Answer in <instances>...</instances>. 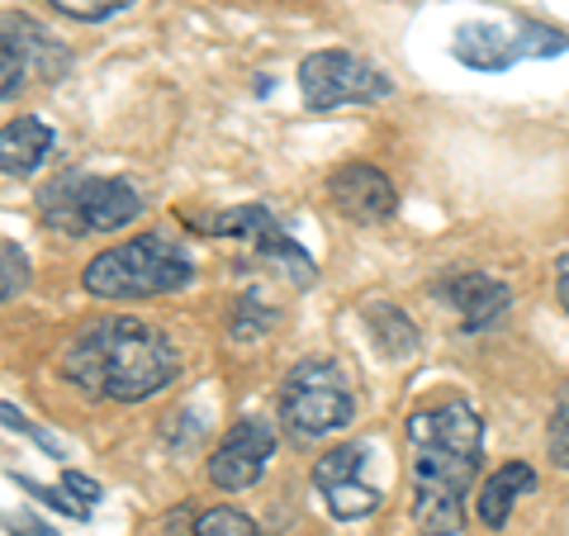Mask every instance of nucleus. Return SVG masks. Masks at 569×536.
I'll list each match as a JSON object with an SVG mask.
<instances>
[{"mask_svg": "<svg viewBox=\"0 0 569 536\" xmlns=\"http://www.w3.org/2000/svg\"><path fill=\"white\" fill-rule=\"evenodd\" d=\"M280 418L295 437H328L342 433V427L356 418V399L347 389V375L337 370L332 361H299L290 375H284L280 389Z\"/></svg>", "mask_w": 569, "mask_h": 536, "instance_id": "nucleus-5", "label": "nucleus"}, {"mask_svg": "<svg viewBox=\"0 0 569 536\" xmlns=\"http://www.w3.org/2000/svg\"><path fill=\"white\" fill-rule=\"evenodd\" d=\"M6 39L20 48V52H29V58H33V71H39V77L58 81L62 71H67V52L58 48V39H52L43 24H33L29 14H6Z\"/></svg>", "mask_w": 569, "mask_h": 536, "instance_id": "nucleus-14", "label": "nucleus"}, {"mask_svg": "<svg viewBox=\"0 0 569 536\" xmlns=\"http://www.w3.org/2000/svg\"><path fill=\"white\" fill-rule=\"evenodd\" d=\"M0 67H6V81H0V96L14 100V96H20V81H24V58H20V48H14L10 39L0 43Z\"/></svg>", "mask_w": 569, "mask_h": 536, "instance_id": "nucleus-23", "label": "nucleus"}, {"mask_svg": "<svg viewBox=\"0 0 569 536\" xmlns=\"http://www.w3.org/2000/svg\"><path fill=\"white\" fill-rule=\"evenodd\" d=\"M479 456L427 441L413 456V527L422 536H456L466 527V494L475 485Z\"/></svg>", "mask_w": 569, "mask_h": 536, "instance_id": "nucleus-4", "label": "nucleus"}, {"mask_svg": "<svg viewBox=\"0 0 569 536\" xmlns=\"http://www.w3.org/2000/svg\"><path fill=\"white\" fill-rule=\"evenodd\" d=\"M58 14H67V20H81V24H100L110 20V14H123L133 10V0H48Z\"/></svg>", "mask_w": 569, "mask_h": 536, "instance_id": "nucleus-20", "label": "nucleus"}, {"mask_svg": "<svg viewBox=\"0 0 569 536\" xmlns=\"http://www.w3.org/2000/svg\"><path fill=\"white\" fill-rule=\"evenodd\" d=\"M437 295L460 314V328H466V332L489 328L493 318L512 304L508 285L493 280V276H485V271H456V276H447V280L437 285Z\"/></svg>", "mask_w": 569, "mask_h": 536, "instance_id": "nucleus-11", "label": "nucleus"}, {"mask_svg": "<svg viewBox=\"0 0 569 536\" xmlns=\"http://www.w3.org/2000/svg\"><path fill=\"white\" fill-rule=\"evenodd\" d=\"M62 370L71 385L114 404H142L176 380V347L138 318H100L67 347Z\"/></svg>", "mask_w": 569, "mask_h": 536, "instance_id": "nucleus-1", "label": "nucleus"}, {"mask_svg": "<svg viewBox=\"0 0 569 536\" xmlns=\"http://www.w3.org/2000/svg\"><path fill=\"white\" fill-rule=\"evenodd\" d=\"M299 96H305V110L328 115L337 105L389 96V77L370 62H361L356 52L323 48V52H309V58L299 62Z\"/></svg>", "mask_w": 569, "mask_h": 536, "instance_id": "nucleus-6", "label": "nucleus"}, {"mask_svg": "<svg viewBox=\"0 0 569 536\" xmlns=\"http://www.w3.org/2000/svg\"><path fill=\"white\" fill-rule=\"evenodd\" d=\"M366 324H370V337L380 343L385 356H413L418 351V328L395 309V304H366Z\"/></svg>", "mask_w": 569, "mask_h": 536, "instance_id": "nucleus-16", "label": "nucleus"}, {"mask_svg": "<svg viewBox=\"0 0 569 536\" xmlns=\"http://www.w3.org/2000/svg\"><path fill=\"white\" fill-rule=\"evenodd\" d=\"M171 536H257V523L238 508H209V513H176L167 523Z\"/></svg>", "mask_w": 569, "mask_h": 536, "instance_id": "nucleus-15", "label": "nucleus"}, {"mask_svg": "<svg viewBox=\"0 0 569 536\" xmlns=\"http://www.w3.org/2000/svg\"><path fill=\"white\" fill-rule=\"evenodd\" d=\"M194 280V261L171 234H142L86 261L81 285L100 299H152L176 295Z\"/></svg>", "mask_w": 569, "mask_h": 536, "instance_id": "nucleus-2", "label": "nucleus"}, {"mask_svg": "<svg viewBox=\"0 0 569 536\" xmlns=\"http://www.w3.org/2000/svg\"><path fill=\"white\" fill-rule=\"evenodd\" d=\"M271 456H276V427L261 423V418H242V423L228 427V437L219 446H213L209 479L219 489H247L266 475Z\"/></svg>", "mask_w": 569, "mask_h": 536, "instance_id": "nucleus-8", "label": "nucleus"}, {"mask_svg": "<svg viewBox=\"0 0 569 536\" xmlns=\"http://www.w3.org/2000/svg\"><path fill=\"white\" fill-rule=\"evenodd\" d=\"M323 504H328V513L337 517V523H356V517H370L380 508V489L361 485V479H342V485L323 489Z\"/></svg>", "mask_w": 569, "mask_h": 536, "instance_id": "nucleus-17", "label": "nucleus"}, {"mask_svg": "<svg viewBox=\"0 0 569 536\" xmlns=\"http://www.w3.org/2000/svg\"><path fill=\"white\" fill-rule=\"evenodd\" d=\"M138 214H142V195L129 181H114V176L67 171L39 190V219L52 234L67 238L114 234V228H129Z\"/></svg>", "mask_w": 569, "mask_h": 536, "instance_id": "nucleus-3", "label": "nucleus"}, {"mask_svg": "<svg viewBox=\"0 0 569 536\" xmlns=\"http://www.w3.org/2000/svg\"><path fill=\"white\" fill-rule=\"evenodd\" d=\"M276 228V219L266 209H257V205H242V209H223L219 219L209 224V234L213 238H242V242H257L261 234H271Z\"/></svg>", "mask_w": 569, "mask_h": 536, "instance_id": "nucleus-18", "label": "nucleus"}, {"mask_svg": "<svg viewBox=\"0 0 569 536\" xmlns=\"http://www.w3.org/2000/svg\"><path fill=\"white\" fill-rule=\"evenodd\" d=\"M62 489H67V494H77L86 508H91V504H100V485H96V479H86V475H77V470H71V475H62Z\"/></svg>", "mask_w": 569, "mask_h": 536, "instance_id": "nucleus-24", "label": "nucleus"}, {"mask_svg": "<svg viewBox=\"0 0 569 536\" xmlns=\"http://www.w3.org/2000/svg\"><path fill=\"white\" fill-rule=\"evenodd\" d=\"M361 466H366V446H337V451L313 460V485L332 489V485H342V479H356Z\"/></svg>", "mask_w": 569, "mask_h": 536, "instance_id": "nucleus-19", "label": "nucleus"}, {"mask_svg": "<svg viewBox=\"0 0 569 536\" xmlns=\"http://www.w3.org/2000/svg\"><path fill=\"white\" fill-rule=\"evenodd\" d=\"M546 451L556 460L560 470H569V389L560 395L556 414H550V427H546Z\"/></svg>", "mask_w": 569, "mask_h": 536, "instance_id": "nucleus-21", "label": "nucleus"}, {"mask_svg": "<svg viewBox=\"0 0 569 536\" xmlns=\"http://www.w3.org/2000/svg\"><path fill=\"white\" fill-rule=\"evenodd\" d=\"M408 441L413 446H451V451H466V456H479L485 451V418H479V408L470 399L451 395L447 404L437 408H418L413 418H408Z\"/></svg>", "mask_w": 569, "mask_h": 536, "instance_id": "nucleus-10", "label": "nucleus"}, {"mask_svg": "<svg viewBox=\"0 0 569 536\" xmlns=\"http://www.w3.org/2000/svg\"><path fill=\"white\" fill-rule=\"evenodd\" d=\"M0 257H6V285H0V299H14L29 285V261H24V252L14 242L0 247Z\"/></svg>", "mask_w": 569, "mask_h": 536, "instance_id": "nucleus-22", "label": "nucleus"}, {"mask_svg": "<svg viewBox=\"0 0 569 536\" xmlns=\"http://www.w3.org/2000/svg\"><path fill=\"white\" fill-rule=\"evenodd\" d=\"M556 290H560V304L569 309V247L560 252V266H556Z\"/></svg>", "mask_w": 569, "mask_h": 536, "instance_id": "nucleus-25", "label": "nucleus"}, {"mask_svg": "<svg viewBox=\"0 0 569 536\" xmlns=\"http://www.w3.org/2000/svg\"><path fill=\"white\" fill-rule=\"evenodd\" d=\"M48 152H52V129L33 115L10 119L6 133H0V171H6L10 181L14 176H33L48 162Z\"/></svg>", "mask_w": 569, "mask_h": 536, "instance_id": "nucleus-12", "label": "nucleus"}, {"mask_svg": "<svg viewBox=\"0 0 569 536\" xmlns=\"http://www.w3.org/2000/svg\"><path fill=\"white\" fill-rule=\"evenodd\" d=\"M328 200L351 224H385V219H395V209H399V190L380 167L347 162L328 176Z\"/></svg>", "mask_w": 569, "mask_h": 536, "instance_id": "nucleus-9", "label": "nucleus"}, {"mask_svg": "<svg viewBox=\"0 0 569 536\" xmlns=\"http://www.w3.org/2000/svg\"><path fill=\"white\" fill-rule=\"evenodd\" d=\"M565 48H569V39L560 29H546V24H531V20H522L518 29L466 24L456 33V58L475 71H503L522 58H556Z\"/></svg>", "mask_w": 569, "mask_h": 536, "instance_id": "nucleus-7", "label": "nucleus"}, {"mask_svg": "<svg viewBox=\"0 0 569 536\" xmlns=\"http://www.w3.org/2000/svg\"><path fill=\"white\" fill-rule=\"evenodd\" d=\"M537 489V470L522 466V460H508L503 470H493L485 479V489H479V523L485 527H503L512 504H518L522 494Z\"/></svg>", "mask_w": 569, "mask_h": 536, "instance_id": "nucleus-13", "label": "nucleus"}]
</instances>
